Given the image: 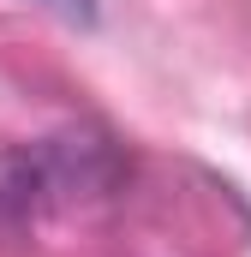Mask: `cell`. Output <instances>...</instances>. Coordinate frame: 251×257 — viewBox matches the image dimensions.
<instances>
[{"instance_id": "obj_1", "label": "cell", "mask_w": 251, "mask_h": 257, "mask_svg": "<svg viewBox=\"0 0 251 257\" xmlns=\"http://www.w3.org/2000/svg\"><path fill=\"white\" fill-rule=\"evenodd\" d=\"M60 6H72V0H60Z\"/></svg>"}]
</instances>
